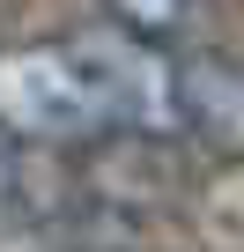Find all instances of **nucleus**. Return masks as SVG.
Masks as SVG:
<instances>
[{"mask_svg": "<svg viewBox=\"0 0 244 252\" xmlns=\"http://www.w3.org/2000/svg\"><path fill=\"white\" fill-rule=\"evenodd\" d=\"M81 67H89V89L111 119V134H148V141H170L185 134V89H178V60H163L156 37L111 23V30H81L74 37Z\"/></svg>", "mask_w": 244, "mask_h": 252, "instance_id": "1", "label": "nucleus"}, {"mask_svg": "<svg viewBox=\"0 0 244 252\" xmlns=\"http://www.w3.org/2000/svg\"><path fill=\"white\" fill-rule=\"evenodd\" d=\"M104 8H111V23H126L141 37H170L185 23V0H104Z\"/></svg>", "mask_w": 244, "mask_h": 252, "instance_id": "4", "label": "nucleus"}, {"mask_svg": "<svg viewBox=\"0 0 244 252\" xmlns=\"http://www.w3.org/2000/svg\"><path fill=\"white\" fill-rule=\"evenodd\" d=\"M0 126L30 134V141H96V134H111L74 37L0 52Z\"/></svg>", "mask_w": 244, "mask_h": 252, "instance_id": "2", "label": "nucleus"}, {"mask_svg": "<svg viewBox=\"0 0 244 252\" xmlns=\"http://www.w3.org/2000/svg\"><path fill=\"white\" fill-rule=\"evenodd\" d=\"M8 193H15V149H8V126H0V208H8Z\"/></svg>", "mask_w": 244, "mask_h": 252, "instance_id": "5", "label": "nucleus"}, {"mask_svg": "<svg viewBox=\"0 0 244 252\" xmlns=\"http://www.w3.org/2000/svg\"><path fill=\"white\" fill-rule=\"evenodd\" d=\"M178 89H185V134H200L215 156H244V67L222 52H185Z\"/></svg>", "mask_w": 244, "mask_h": 252, "instance_id": "3", "label": "nucleus"}]
</instances>
